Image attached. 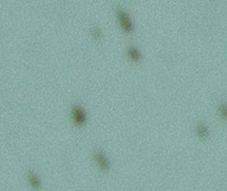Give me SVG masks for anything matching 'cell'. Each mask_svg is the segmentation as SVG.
<instances>
[{
  "label": "cell",
  "mask_w": 227,
  "mask_h": 191,
  "mask_svg": "<svg viewBox=\"0 0 227 191\" xmlns=\"http://www.w3.org/2000/svg\"><path fill=\"white\" fill-rule=\"evenodd\" d=\"M71 119H72L73 123L78 127H81V126L85 125L86 120H87V116H86V113H85L84 109L81 105L75 104L72 106Z\"/></svg>",
  "instance_id": "cell-1"
},
{
  "label": "cell",
  "mask_w": 227,
  "mask_h": 191,
  "mask_svg": "<svg viewBox=\"0 0 227 191\" xmlns=\"http://www.w3.org/2000/svg\"><path fill=\"white\" fill-rule=\"evenodd\" d=\"M117 16H118V19L119 21V24L120 26L122 27V29L128 32V33H131L133 31V25H132V22L129 16V14L123 11L122 9H119L118 10L117 12Z\"/></svg>",
  "instance_id": "cell-2"
},
{
  "label": "cell",
  "mask_w": 227,
  "mask_h": 191,
  "mask_svg": "<svg viewBox=\"0 0 227 191\" xmlns=\"http://www.w3.org/2000/svg\"><path fill=\"white\" fill-rule=\"evenodd\" d=\"M94 158H95V161L98 165V166L100 168V170L104 171V172H107L110 170L111 169V163L108 159V157L105 155V153L100 150L96 151L94 152Z\"/></svg>",
  "instance_id": "cell-3"
},
{
  "label": "cell",
  "mask_w": 227,
  "mask_h": 191,
  "mask_svg": "<svg viewBox=\"0 0 227 191\" xmlns=\"http://www.w3.org/2000/svg\"><path fill=\"white\" fill-rule=\"evenodd\" d=\"M27 180H28L29 184L34 190H39L41 188V186H42L41 179L33 170H28V172H27Z\"/></svg>",
  "instance_id": "cell-4"
},
{
  "label": "cell",
  "mask_w": 227,
  "mask_h": 191,
  "mask_svg": "<svg viewBox=\"0 0 227 191\" xmlns=\"http://www.w3.org/2000/svg\"><path fill=\"white\" fill-rule=\"evenodd\" d=\"M196 132H197L198 136L200 138H202V139H206L209 136V134H210L208 127L204 123H202V122H200V123L197 124Z\"/></svg>",
  "instance_id": "cell-5"
},
{
  "label": "cell",
  "mask_w": 227,
  "mask_h": 191,
  "mask_svg": "<svg viewBox=\"0 0 227 191\" xmlns=\"http://www.w3.org/2000/svg\"><path fill=\"white\" fill-rule=\"evenodd\" d=\"M128 56L130 57V59L135 63H137V62H140L141 59H142V56L140 54V52L138 51V49H136L135 46L133 45H131L129 46V49H128Z\"/></svg>",
  "instance_id": "cell-6"
},
{
  "label": "cell",
  "mask_w": 227,
  "mask_h": 191,
  "mask_svg": "<svg viewBox=\"0 0 227 191\" xmlns=\"http://www.w3.org/2000/svg\"><path fill=\"white\" fill-rule=\"evenodd\" d=\"M219 113L224 120L227 121V104H224V103L220 104L219 106Z\"/></svg>",
  "instance_id": "cell-7"
},
{
  "label": "cell",
  "mask_w": 227,
  "mask_h": 191,
  "mask_svg": "<svg viewBox=\"0 0 227 191\" xmlns=\"http://www.w3.org/2000/svg\"><path fill=\"white\" fill-rule=\"evenodd\" d=\"M92 35L94 36V38L96 40H100L101 38V31H100V30L99 28H97V27L93 28L92 29Z\"/></svg>",
  "instance_id": "cell-8"
}]
</instances>
